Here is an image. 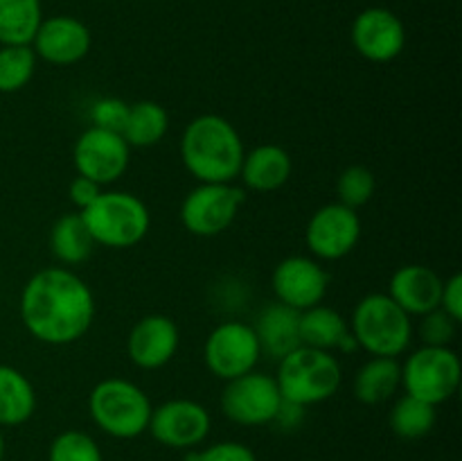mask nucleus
<instances>
[{"label":"nucleus","instance_id":"7","mask_svg":"<svg viewBox=\"0 0 462 461\" xmlns=\"http://www.w3.org/2000/svg\"><path fill=\"white\" fill-rule=\"evenodd\" d=\"M460 357L451 346H422L402 364V387L409 396L438 407L460 387Z\"/></svg>","mask_w":462,"mask_h":461},{"label":"nucleus","instance_id":"23","mask_svg":"<svg viewBox=\"0 0 462 461\" xmlns=\"http://www.w3.org/2000/svg\"><path fill=\"white\" fill-rule=\"evenodd\" d=\"M36 393L30 380L18 369L0 364V428H16L32 419Z\"/></svg>","mask_w":462,"mask_h":461},{"label":"nucleus","instance_id":"13","mask_svg":"<svg viewBox=\"0 0 462 461\" xmlns=\"http://www.w3.org/2000/svg\"><path fill=\"white\" fill-rule=\"evenodd\" d=\"M72 158L81 176H88L99 185H108L120 179L129 167L131 147L117 131L88 127L77 138Z\"/></svg>","mask_w":462,"mask_h":461},{"label":"nucleus","instance_id":"34","mask_svg":"<svg viewBox=\"0 0 462 461\" xmlns=\"http://www.w3.org/2000/svg\"><path fill=\"white\" fill-rule=\"evenodd\" d=\"M68 194H70V202L75 203L81 212V211H86V208H88L90 203L99 197V194H102V185L95 183V181L88 179V176L79 174L70 181Z\"/></svg>","mask_w":462,"mask_h":461},{"label":"nucleus","instance_id":"26","mask_svg":"<svg viewBox=\"0 0 462 461\" xmlns=\"http://www.w3.org/2000/svg\"><path fill=\"white\" fill-rule=\"evenodd\" d=\"M41 21V0H0V45H32Z\"/></svg>","mask_w":462,"mask_h":461},{"label":"nucleus","instance_id":"6","mask_svg":"<svg viewBox=\"0 0 462 461\" xmlns=\"http://www.w3.org/2000/svg\"><path fill=\"white\" fill-rule=\"evenodd\" d=\"M95 244L108 249H129L147 235L152 217L135 194L108 190L79 212Z\"/></svg>","mask_w":462,"mask_h":461},{"label":"nucleus","instance_id":"5","mask_svg":"<svg viewBox=\"0 0 462 461\" xmlns=\"http://www.w3.org/2000/svg\"><path fill=\"white\" fill-rule=\"evenodd\" d=\"M152 400L138 384L122 378H106L88 396L90 419L113 438H135L147 432Z\"/></svg>","mask_w":462,"mask_h":461},{"label":"nucleus","instance_id":"15","mask_svg":"<svg viewBox=\"0 0 462 461\" xmlns=\"http://www.w3.org/2000/svg\"><path fill=\"white\" fill-rule=\"evenodd\" d=\"M352 45L368 61H393L406 45V27L391 9L368 7L352 23Z\"/></svg>","mask_w":462,"mask_h":461},{"label":"nucleus","instance_id":"19","mask_svg":"<svg viewBox=\"0 0 462 461\" xmlns=\"http://www.w3.org/2000/svg\"><path fill=\"white\" fill-rule=\"evenodd\" d=\"M300 343L328 353H350L356 348L350 324L343 319L341 312L320 303L300 312Z\"/></svg>","mask_w":462,"mask_h":461},{"label":"nucleus","instance_id":"35","mask_svg":"<svg viewBox=\"0 0 462 461\" xmlns=\"http://www.w3.org/2000/svg\"><path fill=\"white\" fill-rule=\"evenodd\" d=\"M440 307L451 316V319L460 324L462 319V276L460 274H454L447 283H442Z\"/></svg>","mask_w":462,"mask_h":461},{"label":"nucleus","instance_id":"24","mask_svg":"<svg viewBox=\"0 0 462 461\" xmlns=\"http://www.w3.org/2000/svg\"><path fill=\"white\" fill-rule=\"evenodd\" d=\"M167 129H170V116L165 107L152 99H140L129 104V113L120 134L129 147H153L165 138Z\"/></svg>","mask_w":462,"mask_h":461},{"label":"nucleus","instance_id":"31","mask_svg":"<svg viewBox=\"0 0 462 461\" xmlns=\"http://www.w3.org/2000/svg\"><path fill=\"white\" fill-rule=\"evenodd\" d=\"M456 328H458V321L451 319L442 307L422 315L420 321V339L424 342V346H449L456 337Z\"/></svg>","mask_w":462,"mask_h":461},{"label":"nucleus","instance_id":"14","mask_svg":"<svg viewBox=\"0 0 462 461\" xmlns=\"http://www.w3.org/2000/svg\"><path fill=\"white\" fill-rule=\"evenodd\" d=\"M271 285L280 303L302 312L323 301L329 287V274L314 258L289 256L275 265Z\"/></svg>","mask_w":462,"mask_h":461},{"label":"nucleus","instance_id":"9","mask_svg":"<svg viewBox=\"0 0 462 461\" xmlns=\"http://www.w3.org/2000/svg\"><path fill=\"white\" fill-rule=\"evenodd\" d=\"M282 400L275 378L260 371H248L226 382L221 391V411L233 423L260 428L273 423Z\"/></svg>","mask_w":462,"mask_h":461},{"label":"nucleus","instance_id":"25","mask_svg":"<svg viewBox=\"0 0 462 461\" xmlns=\"http://www.w3.org/2000/svg\"><path fill=\"white\" fill-rule=\"evenodd\" d=\"M50 247L63 265H79L90 258L95 240L86 229L79 212H66L54 221L50 230Z\"/></svg>","mask_w":462,"mask_h":461},{"label":"nucleus","instance_id":"1","mask_svg":"<svg viewBox=\"0 0 462 461\" xmlns=\"http://www.w3.org/2000/svg\"><path fill=\"white\" fill-rule=\"evenodd\" d=\"M95 319V296L84 278L63 267L32 276L21 292V321L32 337L50 346L75 343Z\"/></svg>","mask_w":462,"mask_h":461},{"label":"nucleus","instance_id":"22","mask_svg":"<svg viewBox=\"0 0 462 461\" xmlns=\"http://www.w3.org/2000/svg\"><path fill=\"white\" fill-rule=\"evenodd\" d=\"M402 387V364L397 357H370L355 375V396L364 405H382Z\"/></svg>","mask_w":462,"mask_h":461},{"label":"nucleus","instance_id":"28","mask_svg":"<svg viewBox=\"0 0 462 461\" xmlns=\"http://www.w3.org/2000/svg\"><path fill=\"white\" fill-rule=\"evenodd\" d=\"M36 54L32 45H0V93H16L34 77Z\"/></svg>","mask_w":462,"mask_h":461},{"label":"nucleus","instance_id":"10","mask_svg":"<svg viewBox=\"0 0 462 461\" xmlns=\"http://www.w3.org/2000/svg\"><path fill=\"white\" fill-rule=\"evenodd\" d=\"M262 348L253 325L242 321H224L206 339L203 360L206 366L221 380H233L255 371Z\"/></svg>","mask_w":462,"mask_h":461},{"label":"nucleus","instance_id":"29","mask_svg":"<svg viewBox=\"0 0 462 461\" xmlns=\"http://www.w3.org/2000/svg\"><path fill=\"white\" fill-rule=\"evenodd\" d=\"M48 461H104V456L93 437L79 429H66L50 443Z\"/></svg>","mask_w":462,"mask_h":461},{"label":"nucleus","instance_id":"20","mask_svg":"<svg viewBox=\"0 0 462 461\" xmlns=\"http://www.w3.org/2000/svg\"><path fill=\"white\" fill-rule=\"evenodd\" d=\"M253 330H255L262 353H266L271 357H278V360H282L284 355H289L298 346H302L300 312L280 301L271 303V306H266L260 312Z\"/></svg>","mask_w":462,"mask_h":461},{"label":"nucleus","instance_id":"36","mask_svg":"<svg viewBox=\"0 0 462 461\" xmlns=\"http://www.w3.org/2000/svg\"><path fill=\"white\" fill-rule=\"evenodd\" d=\"M302 414H305V407L293 405V402H289V400H282V405H280V409H278V414H275L273 423H278L282 429H291V428H296L298 423H300Z\"/></svg>","mask_w":462,"mask_h":461},{"label":"nucleus","instance_id":"37","mask_svg":"<svg viewBox=\"0 0 462 461\" xmlns=\"http://www.w3.org/2000/svg\"><path fill=\"white\" fill-rule=\"evenodd\" d=\"M3 456H5V437L3 432H0V461H3Z\"/></svg>","mask_w":462,"mask_h":461},{"label":"nucleus","instance_id":"27","mask_svg":"<svg viewBox=\"0 0 462 461\" xmlns=\"http://www.w3.org/2000/svg\"><path fill=\"white\" fill-rule=\"evenodd\" d=\"M388 420H391V429L397 437L406 438V441H415V438L427 437L433 429V425H436V407L404 393L393 405Z\"/></svg>","mask_w":462,"mask_h":461},{"label":"nucleus","instance_id":"4","mask_svg":"<svg viewBox=\"0 0 462 461\" xmlns=\"http://www.w3.org/2000/svg\"><path fill=\"white\" fill-rule=\"evenodd\" d=\"M343 380L341 364L337 357L319 348L298 346L280 360L278 382L284 400L293 405L310 407L323 402L338 391Z\"/></svg>","mask_w":462,"mask_h":461},{"label":"nucleus","instance_id":"33","mask_svg":"<svg viewBox=\"0 0 462 461\" xmlns=\"http://www.w3.org/2000/svg\"><path fill=\"white\" fill-rule=\"evenodd\" d=\"M126 113H129V104L122 102L120 98H102L90 107V122L99 129L120 134L122 127H125Z\"/></svg>","mask_w":462,"mask_h":461},{"label":"nucleus","instance_id":"11","mask_svg":"<svg viewBox=\"0 0 462 461\" xmlns=\"http://www.w3.org/2000/svg\"><path fill=\"white\" fill-rule=\"evenodd\" d=\"M361 238V220L356 211L343 203H325L307 221L305 242L319 260H341L355 251Z\"/></svg>","mask_w":462,"mask_h":461},{"label":"nucleus","instance_id":"18","mask_svg":"<svg viewBox=\"0 0 462 461\" xmlns=\"http://www.w3.org/2000/svg\"><path fill=\"white\" fill-rule=\"evenodd\" d=\"M442 278L424 265H404L391 276L388 296L409 316H422L440 307Z\"/></svg>","mask_w":462,"mask_h":461},{"label":"nucleus","instance_id":"32","mask_svg":"<svg viewBox=\"0 0 462 461\" xmlns=\"http://www.w3.org/2000/svg\"><path fill=\"white\" fill-rule=\"evenodd\" d=\"M185 461H257L255 452L248 446L237 441H221L203 447V450H189Z\"/></svg>","mask_w":462,"mask_h":461},{"label":"nucleus","instance_id":"17","mask_svg":"<svg viewBox=\"0 0 462 461\" xmlns=\"http://www.w3.org/2000/svg\"><path fill=\"white\" fill-rule=\"evenodd\" d=\"M32 50L52 66H72L90 50V30L75 16H50L41 21Z\"/></svg>","mask_w":462,"mask_h":461},{"label":"nucleus","instance_id":"16","mask_svg":"<svg viewBox=\"0 0 462 461\" xmlns=\"http://www.w3.org/2000/svg\"><path fill=\"white\" fill-rule=\"evenodd\" d=\"M179 325L165 315H147L131 328L126 353L138 369L156 371L174 360L179 351Z\"/></svg>","mask_w":462,"mask_h":461},{"label":"nucleus","instance_id":"30","mask_svg":"<svg viewBox=\"0 0 462 461\" xmlns=\"http://www.w3.org/2000/svg\"><path fill=\"white\" fill-rule=\"evenodd\" d=\"M337 194L338 203L352 208V211L365 206L374 194L373 170L365 165L346 167L337 179Z\"/></svg>","mask_w":462,"mask_h":461},{"label":"nucleus","instance_id":"3","mask_svg":"<svg viewBox=\"0 0 462 461\" xmlns=\"http://www.w3.org/2000/svg\"><path fill=\"white\" fill-rule=\"evenodd\" d=\"M356 346L373 357H400L413 337L411 316L388 294H368L356 303L350 319Z\"/></svg>","mask_w":462,"mask_h":461},{"label":"nucleus","instance_id":"8","mask_svg":"<svg viewBox=\"0 0 462 461\" xmlns=\"http://www.w3.org/2000/svg\"><path fill=\"white\" fill-rule=\"evenodd\" d=\"M246 202L244 188L235 183H199L180 203V221L199 238H212L233 224Z\"/></svg>","mask_w":462,"mask_h":461},{"label":"nucleus","instance_id":"2","mask_svg":"<svg viewBox=\"0 0 462 461\" xmlns=\"http://www.w3.org/2000/svg\"><path fill=\"white\" fill-rule=\"evenodd\" d=\"M244 143L233 122L203 113L180 136L183 165L199 183H233L244 161Z\"/></svg>","mask_w":462,"mask_h":461},{"label":"nucleus","instance_id":"12","mask_svg":"<svg viewBox=\"0 0 462 461\" xmlns=\"http://www.w3.org/2000/svg\"><path fill=\"white\" fill-rule=\"evenodd\" d=\"M210 411L189 398H174L152 409L149 432L158 443L176 450H192L210 434Z\"/></svg>","mask_w":462,"mask_h":461},{"label":"nucleus","instance_id":"21","mask_svg":"<svg viewBox=\"0 0 462 461\" xmlns=\"http://www.w3.org/2000/svg\"><path fill=\"white\" fill-rule=\"evenodd\" d=\"M291 156L280 145H260L244 154L239 179L248 190L255 193H273L282 188L291 176Z\"/></svg>","mask_w":462,"mask_h":461}]
</instances>
